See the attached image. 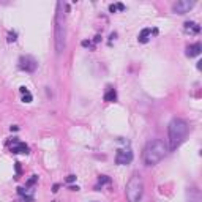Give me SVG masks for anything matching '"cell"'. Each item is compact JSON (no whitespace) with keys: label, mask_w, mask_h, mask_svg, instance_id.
<instances>
[{"label":"cell","mask_w":202,"mask_h":202,"mask_svg":"<svg viewBox=\"0 0 202 202\" xmlns=\"http://www.w3.org/2000/svg\"><path fill=\"white\" fill-rule=\"evenodd\" d=\"M188 131H190V126L188 123L183 120V118H172L171 123H169V128H167V134H169V150H175L179 147L185 137L188 136Z\"/></svg>","instance_id":"6da1fadb"},{"label":"cell","mask_w":202,"mask_h":202,"mask_svg":"<svg viewBox=\"0 0 202 202\" xmlns=\"http://www.w3.org/2000/svg\"><path fill=\"white\" fill-rule=\"evenodd\" d=\"M167 152H169V148L164 144V141L153 139L152 142L147 144V147L144 150V161H145L147 166H155L161 160H164V156L167 155Z\"/></svg>","instance_id":"7a4b0ae2"},{"label":"cell","mask_w":202,"mask_h":202,"mask_svg":"<svg viewBox=\"0 0 202 202\" xmlns=\"http://www.w3.org/2000/svg\"><path fill=\"white\" fill-rule=\"evenodd\" d=\"M65 3H57V13H55V50L57 54H62L65 49L66 41V14L63 13Z\"/></svg>","instance_id":"3957f363"},{"label":"cell","mask_w":202,"mask_h":202,"mask_svg":"<svg viewBox=\"0 0 202 202\" xmlns=\"http://www.w3.org/2000/svg\"><path fill=\"white\" fill-rule=\"evenodd\" d=\"M142 193H144V182L141 175H133L130 182L126 183V190H125L126 199H128V202H139Z\"/></svg>","instance_id":"277c9868"},{"label":"cell","mask_w":202,"mask_h":202,"mask_svg":"<svg viewBox=\"0 0 202 202\" xmlns=\"http://www.w3.org/2000/svg\"><path fill=\"white\" fill-rule=\"evenodd\" d=\"M193 7H194L193 0H179V2H175V3L172 5V11L177 13V14H185V13H188Z\"/></svg>","instance_id":"5b68a950"},{"label":"cell","mask_w":202,"mask_h":202,"mask_svg":"<svg viewBox=\"0 0 202 202\" xmlns=\"http://www.w3.org/2000/svg\"><path fill=\"white\" fill-rule=\"evenodd\" d=\"M133 161V152L131 150H118L115 155L117 164H130Z\"/></svg>","instance_id":"8992f818"},{"label":"cell","mask_w":202,"mask_h":202,"mask_svg":"<svg viewBox=\"0 0 202 202\" xmlns=\"http://www.w3.org/2000/svg\"><path fill=\"white\" fill-rule=\"evenodd\" d=\"M19 68H21V70H25V71H35L36 62H35L32 57H22V59H21V63H19Z\"/></svg>","instance_id":"52a82bcc"},{"label":"cell","mask_w":202,"mask_h":202,"mask_svg":"<svg viewBox=\"0 0 202 202\" xmlns=\"http://www.w3.org/2000/svg\"><path fill=\"white\" fill-rule=\"evenodd\" d=\"M200 50H202V46L199 43H194V44H191V46L186 47V55L188 57H196V55L200 54Z\"/></svg>","instance_id":"ba28073f"},{"label":"cell","mask_w":202,"mask_h":202,"mask_svg":"<svg viewBox=\"0 0 202 202\" xmlns=\"http://www.w3.org/2000/svg\"><path fill=\"white\" fill-rule=\"evenodd\" d=\"M11 152H13V153H29V147H27V144L16 141L14 145L11 147Z\"/></svg>","instance_id":"9c48e42d"},{"label":"cell","mask_w":202,"mask_h":202,"mask_svg":"<svg viewBox=\"0 0 202 202\" xmlns=\"http://www.w3.org/2000/svg\"><path fill=\"white\" fill-rule=\"evenodd\" d=\"M185 30H188V32H191V33H199L200 32V27L196 24V22H185Z\"/></svg>","instance_id":"30bf717a"},{"label":"cell","mask_w":202,"mask_h":202,"mask_svg":"<svg viewBox=\"0 0 202 202\" xmlns=\"http://www.w3.org/2000/svg\"><path fill=\"white\" fill-rule=\"evenodd\" d=\"M117 99V92L114 89H109L106 93H104V101H108V103H112V101Z\"/></svg>","instance_id":"8fae6325"},{"label":"cell","mask_w":202,"mask_h":202,"mask_svg":"<svg viewBox=\"0 0 202 202\" xmlns=\"http://www.w3.org/2000/svg\"><path fill=\"white\" fill-rule=\"evenodd\" d=\"M150 33H152V29H144L141 33H139V43H147L148 41V36H150Z\"/></svg>","instance_id":"7c38bea8"},{"label":"cell","mask_w":202,"mask_h":202,"mask_svg":"<svg viewBox=\"0 0 202 202\" xmlns=\"http://www.w3.org/2000/svg\"><path fill=\"white\" fill-rule=\"evenodd\" d=\"M22 101H24V103H30V101H32V95H30V92H29V93H24Z\"/></svg>","instance_id":"4fadbf2b"},{"label":"cell","mask_w":202,"mask_h":202,"mask_svg":"<svg viewBox=\"0 0 202 202\" xmlns=\"http://www.w3.org/2000/svg\"><path fill=\"white\" fill-rule=\"evenodd\" d=\"M36 180H38V177H36V175H32V179L27 182V186H32V185H35V183H36Z\"/></svg>","instance_id":"5bb4252c"},{"label":"cell","mask_w":202,"mask_h":202,"mask_svg":"<svg viewBox=\"0 0 202 202\" xmlns=\"http://www.w3.org/2000/svg\"><path fill=\"white\" fill-rule=\"evenodd\" d=\"M108 182H109V177H106V175H101V177H99V183H101V185L108 183Z\"/></svg>","instance_id":"9a60e30c"},{"label":"cell","mask_w":202,"mask_h":202,"mask_svg":"<svg viewBox=\"0 0 202 202\" xmlns=\"http://www.w3.org/2000/svg\"><path fill=\"white\" fill-rule=\"evenodd\" d=\"M73 182H76V175H73V174H71V175H68V177H66V183H73Z\"/></svg>","instance_id":"2e32d148"},{"label":"cell","mask_w":202,"mask_h":202,"mask_svg":"<svg viewBox=\"0 0 202 202\" xmlns=\"http://www.w3.org/2000/svg\"><path fill=\"white\" fill-rule=\"evenodd\" d=\"M109 11H111V13H115V11H117V5H111V7H109Z\"/></svg>","instance_id":"e0dca14e"},{"label":"cell","mask_w":202,"mask_h":202,"mask_svg":"<svg viewBox=\"0 0 202 202\" xmlns=\"http://www.w3.org/2000/svg\"><path fill=\"white\" fill-rule=\"evenodd\" d=\"M8 41H16V33H10V38Z\"/></svg>","instance_id":"ac0fdd59"},{"label":"cell","mask_w":202,"mask_h":202,"mask_svg":"<svg viewBox=\"0 0 202 202\" xmlns=\"http://www.w3.org/2000/svg\"><path fill=\"white\" fill-rule=\"evenodd\" d=\"M82 46H85V47L89 46V47H90V46H92V43H90V41H82Z\"/></svg>","instance_id":"d6986e66"},{"label":"cell","mask_w":202,"mask_h":202,"mask_svg":"<svg viewBox=\"0 0 202 202\" xmlns=\"http://www.w3.org/2000/svg\"><path fill=\"white\" fill-rule=\"evenodd\" d=\"M21 93H22V95H24V93H29V90L25 89V87H21Z\"/></svg>","instance_id":"ffe728a7"},{"label":"cell","mask_w":202,"mask_h":202,"mask_svg":"<svg viewBox=\"0 0 202 202\" xmlns=\"http://www.w3.org/2000/svg\"><path fill=\"white\" fill-rule=\"evenodd\" d=\"M93 41H95V43H99V41H101V36H99V35H96V36H95V40H93Z\"/></svg>","instance_id":"44dd1931"},{"label":"cell","mask_w":202,"mask_h":202,"mask_svg":"<svg viewBox=\"0 0 202 202\" xmlns=\"http://www.w3.org/2000/svg\"><path fill=\"white\" fill-rule=\"evenodd\" d=\"M71 191H79V186H70Z\"/></svg>","instance_id":"7402d4cb"},{"label":"cell","mask_w":202,"mask_h":202,"mask_svg":"<svg viewBox=\"0 0 202 202\" xmlns=\"http://www.w3.org/2000/svg\"><path fill=\"white\" fill-rule=\"evenodd\" d=\"M52 191H54V193H57V191H59V185H54V188H52Z\"/></svg>","instance_id":"603a6c76"}]
</instances>
